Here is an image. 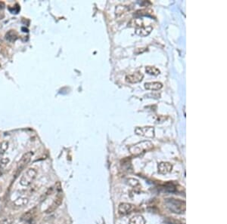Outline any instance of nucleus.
I'll list each match as a JSON object with an SVG mask.
<instances>
[{"instance_id":"obj_2","label":"nucleus","mask_w":227,"mask_h":224,"mask_svg":"<svg viewBox=\"0 0 227 224\" xmlns=\"http://www.w3.org/2000/svg\"><path fill=\"white\" fill-rule=\"evenodd\" d=\"M152 148L153 144L151 142H149V141H142V142L139 143V144L130 147V151L132 154L136 156V155H140L141 153L150 150Z\"/></svg>"},{"instance_id":"obj_14","label":"nucleus","mask_w":227,"mask_h":224,"mask_svg":"<svg viewBox=\"0 0 227 224\" xmlns=\"http://www.w3.org/2000/svg\"><path fill=\"white\" fill-rule=\"evenodd\" d=\"M6 39L9 42H15L17 39V34L15 30H10L6 33Z\"/></svg>"},{"instance_id":"obj_15","label":"nucleus","mask_w":227,"mask_h":224,"mask_svg":"<svg viewBox=\"0 0 227 224\" xmlns=\"http://www.w3.org/2000/svg\"><path fill=\"white\" fill-rule=\"evenodd\" d=\"M146 73L153 75H158L160 73V70L154 66H147L145 68Z\"/></svg>"},{"instance_id":"obj_10","label":"nucleus","mask_w":227,"mask_h":224,"mask_svg":"<svg viewBox=\"0 0 227 224\" xmlns=\"http://www.w3.org/2000/svg\"><path fill=\"white\" fill-rule=\"evenodd\" d=\"M152 30V26H141V27L136 28L135 30V33L139 36H146L151 33Z\"/></svg>"},{"instance_id":"obj_5","label":"nucleus","mask_w":227,"mask_h":224,"mask_svg":"<svg viewBox=\"0 0 227 224\" xmlns=\"http://www.w3.org/2000/svg\"><path fill=\"white\" fill-rule=\"evenodd\" d=\"M135 132L139 135L144 136L147 137H154V130L152 127H143V128H136Z\"/></svg>"},{"instance_id":"obj_25","label":"nucleus","mask_w":227,"mask_h":224,"mask_svg":"<svg viewBox=\"0 0 227 224\" xmlns=\"http://www.w3.org/2000/svg\"><path fill=\"white\" fill-rule=\"evenodd\" d=\"M0 67H1V64H0Z\"/></svg>"},{"instance_id":"obj_7","label":"nucleus","mask_w":227,"mask_h":224,"mask_svg":"<svg viewBox=\"0 0 227 224\" xmlns=\"http://www.w3.org/2000/svg\"><path fill=\"white\" fill-rule=\"evenodd\" d=\"M33 155V153L32 152H27L21 157L18 163V171H21L26 165H27V164L31 162Z\"/></svg>"},{"instance_id":"obj_1","label":"nucleus","mask_w":227,"mask_h":224,"mask_svg":"<svg viewBox=\"0 0 227 224\" xmlns=\"http://www.w3.org/2000/svg\"><path fill=\"white\" fill-rule=\"evenodd\" d=\"M164 203L166 207L174 214H182L186 211V202L180 199L169 198L165 199Z\"/></svg>"},{"instance_id":"obj_6","label":"nucleus","mask_w":227,"mask_h":224,"mask_svg":"<svg viewBox=\"0 0 227 224\" xmlns=\"http://www.w3.org/2000/svg\"><path fill=\"white\" fill-rule=\"evenodd\" d=\"M144 75L141 72H136L133 74H130L126 76V81L130 83H137L142 80Z\"/></svg>"},{"instance_id":"obj_12","label":"nucleus","mask_w":227,"mask_h":224,"mask_svg":"<svg viewBox=\"0 0 227 224\" xmlns=\"http://www.w3.org/2000/svg\"><path fill=\"white\" fill-rule=\"evenodd\" d=\"M145 220L142 215H135L130 220V224H145Z\"/></svg>"},{"instance_id":"obj_9","label":"nucleus","mask_w":227,"mask_h":224,"mask_svg":"<svg viewBox=\"0 0 227 224\" xmlns=\"http://www.w3.org/2000/svg\"><path fill=\"white\" fill-rule=\"evenodd\" d=\"M61 202H62V197H61V195H59L57 198L54 199L53 203L51 204L50 207H49V208L45 211V213H47V214L52 213L53 211H55V210L59 207L60 204H61Z\"/></svg>"},{"instance_id":"obj_19","label":"nucleus","mask_w":227,"mask_h":224,"mask_svg":"<svg viewBox=\"0 0 227 224\" xmlns=\"http://www.w3.org/2000/svg\"><path fill=\"white\" fill-rule=\"evenodd\" d=\"M9 163V158H3L1 159V162H0V167H5L7 166V165Z\"/></svg>"},{"instance_id":"obj_4","label":"nucleus","mask_w":227,"mask_h":224,"mask_svg":"<svg viewBox=\"0 0 227 224\" xmlns=\"http://www.w3.org/2000/svg\"><path fill=\"white\" fill-rule=\"evenodd\" d=\"M135 209V206L130 203H121L118 206V213L122 216L131 214Z\"/></svg>"},{"instance_id":"obj_16","label":"nucleus","mask_w":227,"mask_h":224,"mask_svg":"<svg viewBox=\"0 0 227 224\" xmlns=\"http://www.w3.org/2000/svg\"><path fill=\"white\" fill-rule=\"evenodd\" d=\"M33 214V211H28V212L25 213V214L22 215L21 219V220L22 221H29V220H31V219H32Z\"/></svg>"},{"instance_id":"obj_13","label":"nucleus","mask_w":227,"mask_h":224,"mask_svg":"<svg viewBox=\"0 0 227 224\" xmlns=\"http://www.w3.org/2000/svg\"><path fill=\"white\" fill-rule=\"evenodd\" d=\"M29 202L27 198H24V197H21V198L17 199L14 202V204L16 207H24L26 206Z\"/></svg>"},{"instance_id":"obj_8","label":"nucleus","mask_w":227,"mask_h":224,"mask_svg":"<svg viewBox=\"0 0 227 224\" xmlns=\"http://www.w3.org/2000/svg\"><path fill=\"white\" fill-rule=\"evenodd\" d=\"M158 172L160 174H167L168 173L171 172L172 169H173V165L170 163V162H161L158 165Z\"/></svg>"},{"instance_id":"obj_22","label":"nucleus","mask_w":227,"mask_h":224,"mask_svg":"<svg viewBox=\"0 0 227 224\" xmlns=\"http://www.w3.org/2000/svg\"><path fill=\"white\" fill-rule=\"evenodd\" d=\"M5 8V3L3 2H0V9H3Z\"/></svg>"},{"instance_id":"obj_18","label":"nucleus","mask_w":227,"mask_h":224,"mask_svg":"<svg viewBox=\"0 0 227 224\" xmlns=\"http://www.w3.org/2000/svg\"><path fill=\"white\" fill-rule=\"evenodd\" d=\"M128 184L130 185V186H132L133 187L135 188L136 186H140V183H139V181H137V180H135V179H132V178H130V179H128Z\"/></svg>"},{"instance_id":"obj_21","label":"nucleus","mask_w":227,"mask_h":224,"mask_svg":"<svg viewBox=\"0 0 227 224\" xmlns=\"http://www.w3.org/2000/svg\"><path fill=\"white\" fill-rule=\"evenodd\" d=\"M12 220L10 219V218H6V219L0 221V224H12Z\"/></svg>"},{"instance_id":"obj_17","label":"nucleus","mask_w":227,"mask_h":224,"mask_svg":"<svg viewBox=\"0 0 227 224\" xmlns=\"http://www.w3.org/2000/svg\"><path fill=\"white\" fill-rule=\"evenodd\" d=\"M8 142L7 141H4L1 144V146H0V152H1V154H4L8 150Z\"/></svg>"},{"instance_id":"obj_11","label":"nucleus","mask_w":227,"mask_h":224,"mask_svg":"<svg viewBox=\"0 0 227 224\" xmlns=\"http://www.w3.org/2000/svg\"><path fill=\"white\" fill-rule=\"evenodd\" d=\"M163 87V84L159 82H147L145 84V88L146 89L149 90H156L161 89Z\"/></svg>"},{"instance_id":"obj_3","label":"nucleus","mask_w":227,"mask_h":224,"mask_svg":"<svg viewBox=\"0 0 227 224\" xmlns=\"http://www.w3.org/2000/svg\"><path fill=\"white\" fill-rule=\"evenodd\" d=\"M36 174H37V172L34 168L27 169L21 178V185L23 186H29L36 179Z\"/></svg>"},{"instance_id":"obj_20","label":"nucleus","mask_w":227,"mask_h":224,"mask_svg":"<svg viewBox=\"0 0 227 224\" xmlns=\"http://www.w3.org/2000/svg\"><path fill=\"white\" fill-rule=\"evenodd\" d=\"M9 11L12 14H17L19 11H20V7H19L18 5H16L15 6L9 8Z\"/></svg>"},{"instance_id":"obj_24","label":"nucleus","mask_w":227,"mask_h":224,"mask_svg":"<svg viewBox=\"0 0 227 224\" xmlns=\"http://www.w3.org/2000/svg\"><path fill=\"white\" fill-rule=\"evenodd\" d=\"M2 43V40L1 39H0V45H1V44Z\"/></svg>"},{"instance_id":"obj_23","label":"nucleus","mask_w":227,"mask_h":224,"mask_svg":"<svg viewBox=\"0 0 227 224\" xmlns=\"http://www.w3.org/2000/svg\"><path fill=\"white\" fill-rule=\"evenodd\" d=\"M3 17H4V14L2 13V12H0V20H1V19H2Z\"/></svg>"}]
</instances>
